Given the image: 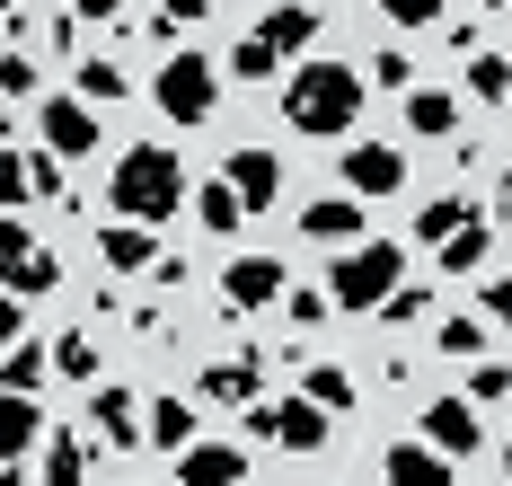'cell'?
<instances>
[{"label": "cell", "mask_w": 512, "mask_h": 486, "mask_svg": "<svg viewBox=\"0 0 512 486\" xmlns=\"http://www.w3.org/2000/svg\"><path fill=\"white\" fill-rule=\"evenodd\" d=\"M460 221H477V195H460V186H451V195H433V204L415 213V239H424V248H442Z\"/></svg>", "instance_id": "26"}, {"label": "cell", "mask_w": 512, "mask_h": 486, "mask_svg": "<svg viewBox=\"0 0 512 486\" xmlns=\"http://www.w3.org/2000/svg\"><path fill=\"white\" fill-rule=\"evenodd\" d=\"M468 98L504 107V98H512V54H495V45H477V54H468Z\"/></svg>", "instance_id": "27"}, {"label": "cell", "mask_w": 512, "mask_h": 486, "mask_svg": "<svg viewBox=\"0 0 512 486\" xmlns=\"http://www.w3.org/2000/svg\"><path fill=\"white\" fill-rule=\"evenodd\" d=\"M371 89H415V54L407 45H380V54H371Z\"/></svg>", "instance_id": "35"}, {"label": "cell", "mask_w": 512, "mask_h": 486, "mask_svg": "<svg viewBox=\"0 0 512 486\" xmlns=\"http://www.w3.org/2000/svg\"><path fill=\"white\" fill-rule=\"evenodd\" d=\"M195 398H204V407H256V398H265V354H230V363H204V372H195Z\"/></svg>", "instance_id": "10"}, {"label": "cell", "mask_w": 512, "mask_h": 486, "mask_svg": "<svg viewBox=\"0 0 512 486\" xmlns=\"http://www.w3.org/2000/svg\"><path fill=\"white\" fill-rule=\"evenodd\" d=\"M362 89H371V71H354L345 54H318L283 80V124L309 133V142H336V133L362 124Z\"/></svg>", "instance_id": "1"}, {"label": "cell", "mask_w": 512, "mask_h": 486, "mask_svg": "<svg viewBox=\"0 0 512 486\" xmlns=\"http://www.w3.org/2000/svg\"><path fill=\"white\" fill-rule=\"evenodd\" d=\"M424 433H433V442H442V451H451V460H477V451H486V425H477V398H433V407H424Z\"/></svg>", "instance_id": "15"}, {"label": "cell", "mask_w": 512, "mask_h": 486, "mask_svg": "<svg viewBox=\"0 0 512 486\" xmlns=\"http://www.w3.org/2000/svg\"><path fill=\"white\" fill-rule=\"evenodd\" d=\"M0 283H9V301H36V292H53V283H62V257H53V248H36L18 213H9V266H0Z\"/></svg>", "instance_id": "12"}, {"label": "cell", "mask_w": 512, "mask_h": 486, "mask_svg": "<svg viewBox=\"0 0 512 486\" xmlns=\"http://www.w3.org/2000/svg\"><path fill=\"white\" fill-rule=\"evenodd\" d=\"M371 9H380L389 27H433V18H442V0H371Z\"/></svg>", "instance_id": "38"}, {"label": "cell", "mask_w": 512, "mask_h": 486, "mask_svg": "<svg viewBox=\"0 0 512 486\" xmlns=\"http://www.w3.org/2000/svg\"><path fill=\"white\" fill-rule=\"evenodd\" d=\"M248 433L256 442H274V451H318V442H327V407H318V398H256L248 407Z\"/></svg>", "instance_id": "5"}, {"label": "cell", "mask_w": 512, "mask_h": 486, "mask_svg": "<svg viewBox=\"0 0 512 486\" xmlns=\"http://www.w3.org/2000/svg\"><path fill=\"white\" fill-rule=\"evenodd\" d=\"M380 478H389V486H451V478H460V460L424 433V442H389V451H380Z\"/></svg>", "instance_id": "14"}, {"label": "cell", "mask_w": 512, "mask_h": 486, "mask_svg": "<svg viewBox=\"0 0 512 486\" xmlns=\"http://www.w3.org/2000/svg\"><path fill=\"white\" fill-rule=\"evenodd\" d=\"M301 389L318 398V407H327V416H354V407H362L354 372H336V363H309V372H301Z\"/></svg>", "instance_id": "28"}, {"label": "cell", "mask_w": 512, "mask_h": 486, "mask_svg": "<svg viewBox=\"0 0 512 486\" xmlns=\"http://www.w3.org/2000/svg\"><path fill=\"white\" fill-rule=\"evenodd\" d=\"M80 98L115 107V98H124V62H115V54H89V62H80Z\"/></svg>", "instance_id": "31"}, {"label": "cell", "mask_w": 512, "mask_h": 486, "mask_svg": "<svg viewBox=\"0 0 512 486\" xmlns=\"http://www.w3.org/2000/svg\"><path fill=\"white\" fill-rule=\"evenodd\" d=\"M318 27H327V18H318V0H292V9H265V18H256V36H265L283 62L301 54V45H318Z\"/></svg>", "instance_id": "20"}, {"label": "cell", "mask_w": 512, "mask_h": 486, "mask_svg": "<svg viewBox=\"0 0 512 486\" xmlns=\"http://www.w3.org/2000/svg\"><path fill=\"white\" fill-rule=\"evenodd\" d=\"M398 283H407V248H398V239H354L345 257H327V292H336V310H380Z\"/></svg>", "instance_id": "3"}, {"label": "cell", "mask_w": 512, "mask_h": 486, "mask_svg": "<svg viewBox=\"0 0 512 486\" xmlns=\"http://www.w3.org/2000/svg\"><path fill=\"white\" fill-rule=\"evenodd\" d=\"M151 107L168 115V124H212V107H221V71H212L204 45H168V62H159V80H151Z\"/></svg>", "instance_id": "4"}, {"label": "cell", "mask_w": 512, "mask_h": 486, "mask_svg": "<svg viewBox=\"0 0 512 486\" xmlns=\"http://www.w3.org/2000/svg\"><path fill=\"white\" fill-rule=\"evenodd\" d=\"M71 9H80L89 27H124V0H71Z\"/></svg>", "instance_id": "42"}, {"label": "cell", "mask_w": 512, "mask_h": 486, "mask_svg": "<svg viewBox=\"0 0 512 486\" xmlns=\"http://www.w3.org/2000/svg\"><path fill=\"white\" fill-rule=\"evenodd\" d=\"M407 133L451 142V133H460V98H451V89H407Z\"/></svg>", "instance_id": "23"}, {"label": "cell", "mask_w": 512, "mask_h": 486, "mask_svg": "<svg viewBox=\"0 0 512 486\" xmlns=\"http://www.w3.org/2000/svg\"><path fill=\"white\" fill-rule=\"evenodd\" d=\"M230 71H239V80H274V71H283V54L248 27V36H239V54H230Z\"/></svg>", "instance_id": "32"}, {"label": "cell", "mask_w": 512, "mask_h": 486, "mask_svg": "<svg viewBox=\"0 0 512 486\" xmlns=\"http://www.w3.org/2000/svg\"><path fill=\"white\" fill-rule=\"evenodd\" d=\"M221 177L248 195V213L283 204V160H274V151H256V142H248V151H230V160H221Z\"/></svg>", "instance_id": "18"}, {"label": "cell", "mask_w": 512, "mask_h": 486, "mask_svg": "<svg viewBox=\"0 0 512 486\" xmlns=\"http://www.w3.org/2000/svg\"><path fill=\"white\" fill-rule=\"evenodd\" d=\"M283 310H292V327H318L336 310V292H283Z\"/></svg>", "instance_id": "39"}, {"label": "cell", "mask_w": 512, "mask_h": 486, "mask_svg": "<svg viewBox=\"0 0 512 486\" xmlns=\"http://www.w3.org/2000/svg\"><path fill=\"white\" fill-rule=\"evenodd\" d=\"M477 310H486V319H495V327H512V274H495V283L477 292Z\"/></svg>", "instance_id": "41"}, {"label": "cell", "mask_w": 512, "mask_h": 486, "mask_svg": "<svg viewBox=\"0 0 512 486\" xmlns=\"http://www.w3.org/2000/svg\"><path fill=\"white\" fill-rule=\"evenodd\" d=\"M424 310H433V292H424V283H398L371 319H380V327H407V319H424Z\"/></svg>", "instance_id": "34"}, {"label": "cell", "mask_w": 512, "mask_h": 486, "mask_svg": "<svg viewBox=\"0 0 512 486\" xmlns=\"http://www.w3.org/2000/svg\"><path fill=\"white\" fill-rule=\"evenodd\" d=\"M239 478H248L239 442H186L177 451V486H239Z\"/></svg>", "instance_id": "17"}, {"label": "cell", "mask_w": 512, "mask_h": 486, "mask_svg": "<svg viewBox=\"0 0 512 486\" xmlns=\"http://www.w3.org/2000/svg\"><path fill=\"white\" fill-rule=\"evenodd\" d=\"M9 204H53V213H71V186H62V151H18L9 142Z\"/></svg>", "instance_id": "8"}, {"label": "cell", "mask_w": 512, "mask_h": 486, "mask_svg": "<svg viewBox=\"0 0 512 486\" xmlns=\"http://www.w3.org/2000/svg\"><path fill=\"white\" fill-rule=\"evenodd\" d=\"M336 186H354V195H407V151L398 142H354L345 160H336Z\"/></svg>", "instance_id": "7"}, {"label": "cell", "mask_w": 512, "mask_h": 486, "mask_svg": "<svg viewBox=\"0 0 512 486\" xmlns=\"http://www.w3.org/2000/svg\"><path fill=\"white\" fill-rule=\"evenodd\" d=\"M283 292H292L283 257H230V266H221V301H230V319H248V310H274Z\"/></svg>", "instance_id": "6"}, {"label": "cell", "mask_w": 512, "mask_h": 486, "mask_svg": "<svg viewBox=\"0 0 512 486\" xmlns=\"http://www.w3.org/2000/svg\"><path fill=\"white\" fill-rule=\"evenodd\" d=\"M53 372V345L45 336H27V327H9V363H0V389H45Z\"/></svg>", "instance_id": "22"}, {"label": "cell", "mask_w": 512, "mask_h": 486, "mask_svg": "<svg viewBox=\"0 0 512 486\" xmlns=\"http://www.w3.org/2000/svg\"><path fill=\"white\" fill-rule=\"evenodd\" d=\"M151 230H159V221L115 213V221L98 230V266L115 274V283H124V274H151V266H159V239H151Z\"/></svg>", "instance_id": "13"}, {"label": "cell", "mask_w": 512, "mask_h": 486, "mask_svg": "<svg viewBox=\"0 0 512 486\" xmlns=\"http://www.w3.org/2000/svg\"><path fill=\"white\" fill-rule=\"evenodd\" d=\"M195 221H204L212 239H230V230L248 221V195H239L230 177H212V186H195Z\"/></svg>", "instance_id": "25"}, {"label": "cell", "mask_w": 512, "mask_h": 486, "mask_svg": "<svg viewBox=\"0 0 512 486\" xmlns=\"http://www.w3.org/2000/svg\"><path fill=\"white\" fill-rule=\"evenodd\" d=\"M0 451H9V469H27V460L45 451V407H36V389H9V425H0Z\"/></svg>", "instance_id": "19"}, {"label": "cell", "mask_w": 512, "mask_h": 486, "mask_svg": "<svg viewBox=\"0 0 512 486\" xmlns=\"http://www.w3.org/2000/svg\"><path fill=\"white\" fill-rule=\"evenodd\" d=\"M36 133H45L62 160H89L98 151V98H45L36 107Z\"/></svg>", "instance_id": "11"}, {"label": "cell", "mask_w": 512, "mask_h": 486, "mask_svg": "<svg viewBox=\"0 0 512 486\" xmlns=\"http://www.w3.org/2000/svg\"><path fill=\"white\" fill-rule=\"evenodd\" d=\"M0 89H9V107H27V98H36V54H27V45H9V62H0Z\"/></svg>", "instance_id": "37"}, {"label": "cell", "mask_w": 512, "mask_h": 486, "mask_svg": "<svg viewBox=\"0 0 512 486\" xmlns=\"http://www.w3.org/2000/svg\"><path fill=\"white\" fill-rule=\"evenodd\" d=\"M186 195H195V186H186V160H177L168 142H133V151L115 160V177H106V204L133 213V221H168Z\"/></svg>", "instance_id": "2"}, {"label": "cell", "mask_w": 512, "mask_h": 486, "mask_svg": "<svg viewBox=\"0 0 512 486\" xmlns=\"http://www.w3.org/2000/svg\"><path fill=\"white\" fill-rule=\"evenodd\" d=\"M433 345H442L451 363H468V354L486 345V327H477V319H468V310H460V319H442V327H433Z\"/></svg>", "instance_id": "36"}, {"label": "cell", "mask_w": 512, "mask_h": 486, "mask_svg": "<svg viewBox=\"0 0 512 486\" xmlns=\"http://www.w3.org/2000/svg\"><path fill=\"white\" fill-rule=\"evenodd\" d=\"M53 372L62 380H98V336H89V327H62V336H53Z\"/></svg>", "instance_id": "30"}, {"label": "cell", "mask_w": 512, "mask_h": 486, "mask_svg": "<svg viewBox=\"0 0 512 486\" xmlns=\"http://www.w3.org/2000/svg\"><path fill=\"white\" fill-rule=\"evenodd\" d=\"M204 18H212V0H159L151 36H168V45H177V36H186V27H204Z\"/></svg>", "instance_id": "33"}, {"label": "cell", "mask_w": 512, "mask_h": 486, "mask_svg": "<svg viewBox=\"0 0 512 486\" xmlns=\"http://www.w3.org/2000/svg\"><path fill=\"white\" fill-rule=\"evenodd\" d=\"M468 398H477V407H486V398H512V372L504 363H477V372H468Z\"/></svg>", "instance_id": "40"}, {"label": "cell", "mask_w": 512, "mask_h": 486, "mask_svg": "<svg viewBox=\"0 0 512 486\" xmlns=\"http://www.w3.org/2000/svg\"><path fill=\"white\" fill-rule=\"evenodd\" d=\"M301 239H318V248H354L362 239V195H309L301 204Z\"/></svg>", "instance_id": "16"}, {"label": "cell", "mask_w": 512, "mask_h": 486, "mask_svg": "<svg viewBox=\"0 0 512 486\" xmlns=\"http://www.w3.org/2000/svg\"><path fill=\"white\" fill-rule=\"evenodd\" d=\"M27 478H45V486H80V478H89V442H80V433H53L45 451H36V469H27Z\"/></svg>", "instance_id": "24"}, {"label": "cell", "mask_w": 512, "mask_h": 486, "mask_svg": "<svg viewBox=\"0 0 512 486\" xmlns=\"http://www.w3.org/2000/svg\"><path fill=\"white\" fill-rule=\"evenodd\" d=\"M89 433H98L106 451H133V442H151V416L133 407V389H115V380H89Z\"/></svg>", "instance_id": "9"}, {"label": "cell", "mask_w": 512, "mask_h": 486, "mask_svg": "<svg viewBox=\"0 0 512 486\" xmlns=\"http://www.w3.org/2000/svg\"><path fill=\"white\" fill-rule=\"evenodd\" d=\"M195 407H204V398H151V442L159 451H186V442H195Z\"/></svg>", "instance_id": "29"}, {"label": "cell", "mask_w": 512, "mask_h": 486, "mask_svg": "<svg viewBox=\"0 0 512 486\" xmlns=\"http://www.w3.org/2000/svg\"><path fill=\"white\" fill-rule=\"evenodd\" d=\"M486 257H495V221L477 213V221H460V230H451V239H442V257H433V266L451 274V283H468V274L486 266Z\"/></svg>", "instance_id": "21"}]
</instances>
